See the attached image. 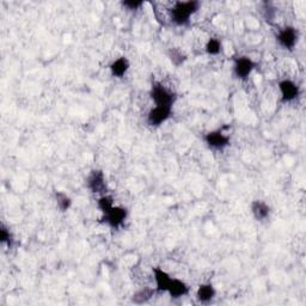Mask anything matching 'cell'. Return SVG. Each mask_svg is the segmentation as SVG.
<instances>
[{
  "mask_svg": "<svg viewBox=\"0 0 306 306\" xmlns=\"http://www.w3.org/2000/svg\"><path fill=\"white\" fill-rule=\"evenodd\" d=\"M251 209H252V213H254L255 218H256L257 220H260V221L267 219L270 213L269 206H268L265 202H263V201H254L251 205Z\"/></svg>",
  "mask_w": 306,
  "mask_h": 306,
  "instance_id": "obj_11",
  "label": "cell"
},
{
  "mask_svg": "<svg viewBox=\"0 0 306 306\" xmlns=\"http://www.w3.org/2000/svg\"><path fill=\"white\" fill-rule=\"evenodd\" d=\"M153 293L154 291L153 289H141V291L136 292L135 294L133 295V302L136 303V304H144V303L149 302L150 299L153 297Z\"/></svg>",
  "mask_w": 306,
  "mask_h": 306,
  "instance_id": "obj_15",
  "label": "cell"
},
{
  "mask_svg": "<svg viewBox=\"0 0 306 306\" xmlns=\"http://www.w3.org/2000/svg\"><path fill=\"white\" fill-rule=\"evenodd\" d=\"M205 140L211 147L217 150H222L224 147L229 146L230 145V139L229 136L224 135L221 133V131H211V133L206 134Z\"/></svg>",
  "mask_w": 306,
  "mask_h": 306,
  "instance_id": "obj_8",
  "label": "cell"
},
{
  "mask_svg": "<svg viewBox=\"0 0 306 306\" xmlns=\"http://www.w3.org/2000/svg\"><path fill=\"white\" fill-rule=\"evenodd\" d=\"M220 49H221V44H220L219 40L217 39H211L208 41L207 45H206V52L211 55L219 54Z\"/></svg>",
  "mask_w": 306,
  "mask_h": 306,
  "instance_id": "obj_17",
  "label": "cell"
},
{
  "mask_svg": "<svg viewBox=\"0 0 306 306\" xmlns=\"http://www.w3.org/2000/svg\"><path fill=\"white\" fill-rule=\"evenodd\" d=\"M112 203H114V201H112V197L104 195V197H102L98 200V207L102 212H103V213H107V212H108L109 209L111 208L112 206H114Z\"/></svg>",
  "mask_w": 306,
  "mask_h": 306,
  "instance_id": "obj_18",
  "label": "cell"
},
{
  "mask_svg": "<svg viewBox=\"0 0 306 306\" xmlns=\"http://www.w3.org/2000/svg\"><path fill=\"white\" fill-rule=\"evenodd\" d=\"M255 66L256 65H255L254 61L251 59L246 58V56H241V58L237 59L235 64L236 77L240 78V79H246V78L250 76Z\"/></svg>",
  "mask_w": 306,
  "mask_h": 306,
  "instance_id": "obj_5",
  "label": "cell"
},
{
  "mask_svg": "<svg viewBox=\"0 0 306 306\" xmlns=\"http://www.w3.org/2000/svg\"><path fill=\"white\" fill-rule=\"evenodd\" d=\"M198 1H177L171 9V21L176 25H187L193 13L198 10Z\"/></svg>",
  "mask_w": 306,
  "mask_h": 306,
  "instance_id": "obj_1",
  "label": "cell"
},
{
  "mask_svg": "<svg viewBox=\"0 0 306 306\" xmlns=\"http://www.w3.org/2000/svg\"><path fill=\"white\" fill-rule=\"evenodd\" d=\"M122 5L127 7L128 10H138L142 5V1H134V0H130V1H123Z\"/></svg>",
  "mask_w": 306,
  "mask_h": 306,
  "instance_id": "obj_20",
  "label": "cell"
},
{
  "mask_svg": "<svg viewBox=\"0 0 306 306\" xmlns=\"http://www.w3.org/2000/svg\"><path fill=\"white\" fill-rule=\"evenodd\" d=\"M153 273H154L155 284H157V291L168 292L173 279L169 276L168 273H165L164 270L160 269V268H154V269H153Z\"/></svg>",
  "mask_w": 306,
  "mask_h": 306,
  "instance_id": "obj_10",
  "label": "cell"
},
{
  "mask_svg": "<svg viewBox=\"0 0 306 306\" xmlns=\"http://www.w3.org/2000/svg\"><path fill=\"white\" fill-rule=\"evenodd\" d=\"M168 292L170 293L171 297L179 298V297H183V295L188 294V292H189V288H188L187 284L184 283H182V281L176 280V279H173V281H171V284H170V287H169Z\"/></svg>",
  "mask_w": 306,
  "mask_h": 306,
  "instance_id": "obj_13",
  "label": "cell"
},
{
  "mask_svg": "<svg viewBox=\"0 0 306 306\" xmlns=\"http://www.w3.org/2000/svg\"><path fill=\"white\" fill-rule=\"evenodd\" d=\"M151 95L154 101L155 107H166V108H173L174 103L176 102V95L170 92L169 90L163 87L159 83H154L152 85Z\"/></svg>",
  "mask_w": 306,
  "mask_h": 306,
  "instance_id": "obj_2",
  "label": "cell"
},
{
  "mask_svg": "<svg viewBox=\"0 0 306 306\" xmlns=\"http://www.w3.org/2000/svg\"><path fill=\"white\" fill-rule=\"evenodd\" d=\"M197 299L200 300L201 303H208L211 302L212 299L216 295V289L212 284H201L197 289Z\"/></svg>",
  "mask_w": 306,
  "mask_h": 306,
  "instance_id": "obj_14",
  "label": "cell"
},
{
  "mask_svg": "<svg viewBox=\"0 0 306 306\" xmlns=\"http://www.w3.org/2000/svg\"><path fill=\"white\" fill-rule=\"evenodd\" d=\"M87 188L95 194H101L107 190L106 179H104V174L101 170H95L91 173V175L87 178Z\"/></svg>",
  "mask_w": 306,
  "mask_h": 306,
  "instance_id": "obj_4",
  "label": "cell"
},
{
  "mask_svg": "<svg viewBox=\"0 0 306 306\" xmlns=\"http://www.w3.org/2000/svg\"><path fill=\"white\" fill-rule=\"evenodd\" d=\"M171 109L166 107H155L150 111L147 116V122L151 126H159L163 122H165L169 117L171 116Z\"/></svg>",
  "mask_w": 306,
  "mask_h": 306,
  "instance_id": "obj_6",
  "label": "cell"
},
{
  "mask_svg": "<svg viewBox=\"0 0 306 306\" xmlns=\"http://www.w3.org/2000/svg\"><path fill=\"white\" fill-rule=\"evenodd\" d=\"M56 200H58V206L59 208L63 212H65L71 207V198H69L67 195L64 194V193H56Z\"/></svg>",
  "mask_w": 306,
  "mask_h": 306,
  "instance_id": "obj_16",
  "label": "cell"
},
{
  "mask_svg": "<svg viewBox=\"0 0 306 306\" xmlns=\"http://www.w3.org/2000/svg\"><path fill=\"white\" fill-rule=\"evenodd\" d=\"M130 68V63L126 58H120L117 60H115L114 63L110 66V71H111V74L114 77L121 78L126 74V72Z\"/></svg>",
  "mask_w": 306,
  "mask_h": 306,
  "instance_id": "obj_12",
  "label": "cell"
},
{
  "mask_svg": "<svg viewBox=\"0 0 306 306\" xmlns=\"http://www.w3.org/2000/svg\"><path fill=\"white\" fill-rule=\"evenodd\" d=\"M126 218H127V209L122 207H114L112 206L107 213H104L106 222L109 226L114 227V229H117V227L121 226Z\"/></svg>",
  "mask_w": 306,
  "mask_h": 306,
  "instance_id": "obj_3",
  "label": "cell"
},
{
  "mask_svg": "<svg viewBox=\"0 0 306 306\" xmlns=\"http://www.w3.org/2000/svg\"><path fill=\"white\" fill-rule=\"evenodd\" d=\"M0 240L2 243H7L10 246L12 245V236L5 226H1V229H0Z\"/></svg>",
  "mask_w": 306,
  "mask_h": 306,
  "instance_id": "obj_19",
  "label": "cell"
},
{
  "mask_svg": "<svg viewBox=\"0 0 306 306\" xmlns=\"http://www.w3.org/2000/svg\"><path fill=\"white\" fill-rule=\"evenodd\" d=\"M279 87L284 102H291L299 96V87L291 80H283L279 83Z\"/></svg>",
  "mask_w": 306,
  "mask_h": 306,
  "instance_id": "obj_9",
  "label": "cell"
},
{
  "mask_svg": "<svg viewBox=\"0 0 306 306\" xmlns=\"http://www.w3.org/2000/svg\"><path fill=\"white\" fill-rule=\"evenodd\" d=\"M298 40V33L294 28L292 26H287L284 30H281L278 35V41L279 44L283 45L286 49L292 50L294 48L295 44H297Z\"/></svg>",
  "mask_w": 306,
  "mask_h": 306,
  "instance_id": "obj_7",
  "label": "cell"
}]
</instances>
